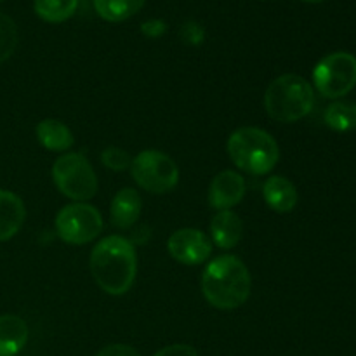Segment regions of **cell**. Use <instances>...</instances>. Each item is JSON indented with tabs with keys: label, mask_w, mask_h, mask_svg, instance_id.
<instances>
[{
	"label": "cell",
	"mask_w": 356,
	"mask_h": 356,
	"mask_svg": "<svg viewBox=\"0 0 356 356\" xmlns=\"http://www.w3.org/2000/svg\"><path fill=\"white\" fill-rule=\"evenodd\" d=\"M90 271L106 294L124 296L131 291L138 273L134 245L124 236H106L90 252Z\"/></svg>",
	"instance_id": "1"
},
{
	"label": "cell",
	"mask_w": 356,
	"mask_h": 356,
	"mask_svg": "<svg viewBox=\"0 0 356 356\" xmlns=\"http://www.w3.org/2000/svg\"><path fill=\"white\" fill-rule=\"evenodd\" d=\"M252 278L249 268L236 256L216 257L202 275V292L211 306L218 309H235L249 299Z\"/></svg>",
	"instance_id": "2"
},
{
	"label": "cell",
	"mask_w": 356,
	"mask_h": 356,
	"mask_svg": "<svg viewBox=\"0 0 356 356\" xmlns=\"http://www.w3.org/2000/svg\"><path fill=\"white\" fill-rule=\"evenodd\" d=\"M315 106V90L312 83L299 75H282L268 86L264 108L273 120L292 124L312 113Z\"/></svg>",
	"instance_id": "3"
},
{
	"label": "cell",
	"mask_w": 356,
	"mask_h": 356,
	"mask_svg": "<svg viewBox=\"0 0 356 356\" xmlns=\"http://www.w3.org/2000/svg\"><path fill=\"white\" fill-rule=\"evenodd\" d=\"M228 155L238 169L252 176L271 172L280 159L277 141L257 127L236 129L228 139Z\"/></svg>",
	"instance_id": "4"
},
{
	"label": "cell",
	"mask_w": 356,
	"mask_h": 356,
	"mask_svg": "<svg viewBox=\"0 0 356 356\" xmlns=\"http://www.w3.org/2000/svg\"><path fill=\"white\" fill-rule=\"evenodd\" d=\"M52 181L65 197L75 202L90 200L97 193V177L82 153H65L52 165Z\"/></svg>",
	"instance_id": "5"
},
{
	"label": "cell",
	"mask_w": 356,
	"mask_h": 356,
	"mask_svg": "<svg viewBox=\"0 0 356 356\" xmlns=\"http://www.w3.org/2000/svg\"><path fill=\"white\" fill-rule=\"evenodd\" d=\"M131 172L143 190L155 195L167 193L179 183L176 162L159 149H145L132 159Z\"/></svg>",
	"instance_id": "6"
},
{
	"label": "cell",
	"mask_w": 356,
	"mask_h": 356,
	"mask_svg": "<svg viewBox=\"0 0 356 356\" xmlns=\"http://www.w3.org/2000/svg\"><path fill=\"white\" fill-rule=\"evenodd\" d=\"M316 90L329 99H339L356 86V58L350 52L325 56L313 72Z\"/></svg>",
	"instance_id": "7"
},
{
	"label": "cell",
	"mask_w": 356,
	"mask_h": 356,
	"mask_svg": "<svg viewBox=\"0 0 356 356\" xmlns=\"http://www.w3.org/2000/svg\"><path fill=\"white\" fill-rule=\"evenodd\" d=\"M103 232V216L96 207L83 202L70 204L56 216V233L72 245H83Z\"/></svg>",
	"instance_id": "8"
},
{
	"label": "cell",
	"mask_w": 356,
	"mask_h": 356,
	"mask_svg": "<svg viewBox=\"0 0 356 356\" xmlns=\"http://www.w3.org/2000/svg\"><path fill=\"white\" fill-rule=\"evenodd\" d=\"M167 249L177 263L195 266L209 259L212 252V243L200 229L183 228L169 236Z\"/></svg>",
	"instance_id": "9"
},
{
	"label": "cell",
	"mask_w": 356,
	"mask_h": 356,
	"mask_svg": "<svg viewBox=\"0 0 356 356\" xmlns=\"http://www.w3.org/2000/svg\"><path fill=\"white\" fill-rule=\"evenodd\" d=\"M245 188V179L238 172L222 170L212 179L209 188V204L216 211H229L242 202Z\"/></svg>",
	"instance_id": "10"
},
{
	"label": "cell",
	"mask_w": 356,
	"mask_h": 356,
	"mask_svg": "<svg viewBox=\"0 0 356 356\" xmlns=\"http://www.w3.org/2000/svg\"><path fill=\"white\" fill-rule=\"evenodd\" d=\"M26 218V209L23 200L16 193L0 190V242H7L23 226Z\"/></svg>",
	"instance_id": "11"
},
{
	"label": "cell",
	"mask_w": 356,
	"mask_h": 356,
	"mask_svg": "<svg viewBox=\"0 0 356 356\" xmlns=\"http://www.w3.org/2000/svg\"><path fill=\"white\" fill-rule=\"evenodd\" d=\"M143 200L139 193L132 188H124L115 195L110 207V219L113 226L120 229H127L138 222L141 216Z\"/></svg>",
	"instance_id": "12"
},
{
	"label": "cell",
	"mask_w": 356,
	"mask_h": 356,
	"mask_svg": "<svg viewBox=\"0 0 356 356\" xmlns=\"http://www.w3.org/2000/svg\"><path fill=\"white\" fill-rule=\"evenodd\" d=\"M211 235L219 249H233L242 240V219L233 211H219L211 222Z\"/></svg>",
	"instance_id": "13"
},
{
	"label": "cell",
	"mask_w": 356,
	"mask_h": 356,
	"mask_svg": "<svg viewBox=\"0 0 356 356\" xmlns=\"http://www.w3.org/2000/svg\"><path fill=\"white\" fill-rule=\"evenodd\" d=\"M263 197L275 212H291L298 205V190L284 176H271L263 186Z\"/></svg>",
	"instance_id": "14"
},
{
	"label": "cell",
	"mask_w": 356,
	"mask_h": 356,
	"mask_svg": "<svg viewBox=\"0 0 356 356\" xmlns=\"http://www.w3.org/2000/svg\"><path fill=\"white\" fill-rule=\"evenodd\" d=\"M28 341V325L16 315L0 316V356H16Z\"/></svg>",
	"instance_id": "15"
},
{
	"label": "cell",
	"mask_w": 356,
	"mask_h": 356,
	"mask_svg": "<svg viewBox=\"0 0 356 356\" xmlns=\"http://www.w3.org/2000/svg\"><path fill=\"white\" fill-rule=\"evenodd\" d=\"M37 139L49 152H66L73 146L75 138L66 124L56 118H45L37 125Z\"/></svg>",
	"instance_id": "16"
},
{
	"label": "cell",
	"mask_w": 356,
	"mask_h": 356,
	"mask_svg": "<svg viewBox=\"0 0 356 356\" xmlns=\"http://www.w3.org/2000/svg\"><path fill=\"white\" fill-rule=\"evenodd\" d=\"M145 2L146 0H94V9L104 21L120 23L139 13Z\"/></svg>",
	"instance_id": "17"
},
{
	"label": "cell",
	"mask_w": 356,
	"mask_h": 356,
	"mask_svg": "<svg viewBox=\"0 0 356 356\" xmlns=\"http://www.w3.org/2000/svg\"><path fill=\"white\" fill-rule=\"evenodd\" d=\"M79 0H35L33 9L47 23H63L76 13Z\"/></svg>",
	"instance_id": "18"
},
{
	"label": "cell",
	"mask_w": 356,
	"mask_h": 356,
	"mask_svg": "<svg viewBox=\"0 0 356 356\" xmlns=\"http://www.w3.org/2000/svg\"><path fill=\"white\" fill-rule=\"evenodd\" d=\"M325 124L337 132L356 129V103L337 101L325 110Z\"/></svg>",
	"instance_id": "19"
},
{
	"label": "cell",
	"mask_w": 356,
	"mask_h": 356,
	"mask_svg": "<svg viewBox=\"0 0 356 356\" xmlns=\"http://www.w3.org/2000/svg\"><path fill=\"white\" fill-rule=\"evenodd\" d=\"M17 47V26L7 14L0 13V65L14 54Z\"/></svg>",
	"instance_id": "20"
},
{
	"label": "cell",
	"mask_w": 356,
	"mask_h": 356,
	"mask_svg": "<svg viewBox=\"0 0 356 356\" xmlns=\"http://www.w3.org/2000/svg\"><path fill=\"white\" fill-rule=\"evenodd\" d=\"M101 160H103V163L108 167V169L117 170V172L129 169L132 163L131 155H129L125 149L117 148V146H108L106 149H103V153H101Z\"/></svg>",
	"instance_id": "21"
},
{
	"label": "cell",
	"mask_w": 356,
	"mask_h": 356,
	"mask_svg": "<svg viewBox=\"0 0 356 356\" xmlns=\"http://www.w3.org/2000/svg\"><path fill=\"white\" fill-rule=\"evenodd\" d=\"M181 40L188 45H200L205 40V30L197 21H186L181 26Z\"/></svg>",
	"instance_id": "22"
},
{
	"label": "cell",
	"mask_w": 356,
	"mask_h": 356,
	"mask_svg": "<svg viewBox=\"0 0 356 356\" xmlns=\"http://www.w3.org/2000/svg\"><path fill=\"white\" fill-rule=\"evenodd\" d=\"M153 356H198V353L190 344H170V346L156 351Z\"/></svg>",
	"instance_id": "23"
},
{
	"label": "cell",
	"mask_w": 356,
	"mask_h": 356,
	"mask_svg": "<svg viewBox=\"0 0 356 356\" xmlns=\"http://www.w3.org/2000/svg\"><path fill=\"white\" fill-rule=\"evenodd\" d=\"M141 31L148 38H159L167 31V24L162 19H149L141 24Z\"/></svg>",
	"instance_id": "24"
},
{
	"label": "cell",
	"mask_w": 356,
	"mask_h": 356,
	"mask_svg": "<svg viewBox=\"0 0 356 356\" xmlns=\"http://www.w3.org/2000/svg\"><path fill=\"white\" fill-rule=\"evenodd\" d=\"M96 356H141L132 346L127 344H110L103 348Z\"/></svg>",
	"instance_id": "25"
},
{
	"label": "cell",
	"mask_w": 356,
	"mask_h": 356,
	"mask_svg": "<svg viewBox=\"0 0 356 356\" xmlns=\"http://www.w3.org/2000/svg\"><path fill=\"white\" fill-rule=\"evenodd\" d=\"M302 2H308V3H320V2H323V0H302Z\"/></svg>",
	"instance_id": "26"
}]
</instances>
